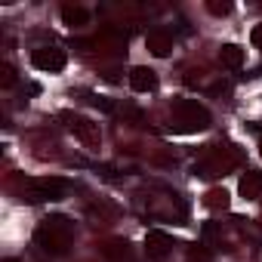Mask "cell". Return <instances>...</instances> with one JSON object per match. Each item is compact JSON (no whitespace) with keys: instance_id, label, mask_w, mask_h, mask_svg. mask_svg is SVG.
Returning a JSON list of instances; mask_svg holds the SVG:
<instances>
[{"instance_id":"30bf717a","label":"cell","mask_w":262,"mask_h":262,"mask_svg":"<svg viewBox=\"0 0 262 262\" xmlns=\"http://www.w3.org/2000/svg\"><path fill=\"white\" fill-rule=\"evenodd\" d=\"M219 65L228 68V71H237V68L244 65V50H241L237 43H225V47L219 50Z\"/></svg>"},{"instance_id":"4fadbf2b","label":"cell","mask_w":262,"mask_h":262,"mask_svg":"<svg viewBox=\"0 0 262 262\" xmlns=\"http://www.w3.org/2000/svg\"><path fill=\"white\" fill-rule=\"evenodd\" d=\"M188 262H213V256H210L207 247H191L188 250Z\"/></svg>"},{"instance_id":"e0dca14e","label":"cell","mask_w":262,"mask_h":262,"mask_svg":"<svg viewBox=\"0 0 262 262\" xmlns=\"http://www.w3.org/2000/svg\"><path fill=\"white\" fill-rule=\"evenodd\" d=\"M259 158H262V139H259Z\"/></svg>"},{"instance_id":"7c38bea8","label":"cell","mask_w":262,"mask_h":262,"mask_svg":"<svg viewBox=\"0 0 262 262\" xmlns=\"http://www.w3.org/2000/svg\"><path fill=\"white\" fill-rule=\"evenodd\" d=\"M204 207L207 210H228V191L225 188H210L204 194Z\"/></svg>"},{"instance_id":"6da1fadb","label":"cell","mask_w":262,"mask_h":262,"mask_svg":"<svg viewBox=\"0 0 262 262\" xmlns=\"http://www.w3.org/2000/svg\"><path fill=\"white\" fill-rule=\"evenodd\" d=\"M34 241H37L40 250H47L53 256H62L74 244V222L62 213H53V216L40 219V225L34 228Z\"/></svg>"},{"instance_id":"8992f818","label":"cell","mask_w":262,"mask_h":262,"mask_svg":"<svg viewBox=\"0 0 262 262\" xmlns=\"http://www.w3.org/2000/svg\"><path fill=\"white\" fill-rule=\"evenodd\" d=\"M145 253H148L151 262H164L173 253V237L167 231H161V228H151L145 234Z\"/></svg>"},{"instance_id":"7a4b0ae2","label":"cell","mask_w":262,"mask_h":262,"mask_svg":"<svg viewBox=\"0 0 262 262\" xmlns=\"http://www.w3.org/2000/svg\"><path fill=\"white\" fill-rule=\"evenodd\" d=\"M213 123L210 111L204 105H198L194 99H176L173 102V129L176 133H201Z\"/></svg>"},{"instance_id":"5bb4252c","label":"cell","mask_w":262,"mask_h":262,"mask_svg":"<svg viewBox=\"0 0 262 262\" xmlns=\"http://www.w3.org/2000/svg\"><path fill=\"white\" fill-rule=\"evenodd\" d=\"M207 10H210L213 16H228V13H231V4H228V0H222V4H219V0H210Z\"/></svg>"},{"instance_id":"5b68a950","label":"cell","mask_w":262,"mask_h":262,"mask_svg":"<svg viewBox=\"0 0 262 262\" xmlns=\"http://www.w3.org/2000/svg\"><path fill=\"white\" fill-rule=\"evenodd\" d=\"M65 62H68L65 50H59V47H37L31 53V65L37 71H47V74H59L65 68Z\"/></svg>"},{"instance_id":"52a82bcc","label":"cell","mask_w":262,"mask_h":262,"mask_svg":"<svg viewBox=\"0 0 262 262\" xmlns=\"http://www.w3.org/2000/svg\"><path fill=\"white\" fill-rule=\"evenodd\" d=\"M129 86H133L136 93H155L158 90V74L145 65H136L133 71H129Z\"/></svg>"},{"instance_id":"2e32d148","label":"cell","mask_w":262,"mask_h":262,"mask_svg":"<svg viewBox=\"0 0 262 262\" xmlns=\"http://www.w3.org/2000/svg\"><path fill=\"white\" fill-rule=\"evenodd\" d=\"M250 43H253L256 50H262V22L253 25V31H250Z\"/></svg>"},{"instance_id":"9a60e30c","label":"cell","mask_w":262,"mask_h":262,"mask_svg":"<svg viewBox=\"0 0 262 262\" xmlns=\"http://www.w3.org/2000/svg\"><path fill=\"white\" fill-rule=\"evenodd\" d=\"M13 83H16L13 65H0V86H13Z\"/></svg>"},{"instance_id":"277c9868","label":"cell","mask_w":262,"mask_h":262,"mask_svg":"<svg viewBox=\"0 0 262 262\" xmlns=\"http://www.w3.org/2000/svg\"><path fill=\"white\" fill-rule=\"evenodd\" d=\"M65 191V179H28L25 182V201L31 204H43V201H56Z\"/></svg>"},{"instance_id":"ac0fdd59","label":"cell","mask_w":262,"mask_h":262,"mask_svg":"<svg viewBox=\"0 0 262 262\" xmlns=\"http://www.w3.org/2000/svg\"><path fill=\"white\" fill-rule=\"evenodd\" d=\"M7 262H13V259H7Z\"/></svg>"},{"instance_id":"8fae6325","label":"cell","mask_w":262,"mask_h":262,"mask_svg":"<svg viewBox=\"0 0 262 262\" xmlns=\"http://www.w3.org/2000/svg\"><path fill=\"white\" fill-rule=\"evenodd\" d=\"M62 22L68 28H77V25H86L90 22V13L83 7H62Z\"/></svg>"},{"instance_id":"ba28073f","label":"cell","mask_w":262,"mask_h":262,"mask_svg":"<svg viewBox=\"0 0 262 262\" xmlns=\"http://www.w3.org/2000/svg\"><path fill=\"white\" fill-rule=\"evenodd\" d=\"M237 194H241L244 201H256V198L262 194V173H259V170H247V173L241 176V182H237Z\"/></svg>"},{"instance_id":"3957f363","label":"cell","mask_w":262,"mask_h":262,"mask_svg":"<svg viewBox=\"0 0 262 262\" xmlns=\"http://www.w3.org/2000/svg\"><path fill=\"white\" fill-rule=\"evenodd\" d=\"M59 117L68 123V129H71V133H74L86 148H99V142H102L99 123H93V120H86V117H80V114H71V111H62Z\"/></svg>"},{"instance_id":"9c48e42d","label":"cell","mask_w":262,"mask_h":262,"mask_svg":"<svg viewBox=\"0 0 262 262\" xmlns=\"http://www.w3.org/2000/svg\"><path fill=\"white\" fill-rule=\"evenodd\" d=\"M145 47H148L151 56L164 59V56H170V50H173V37H170L167 31H151V34L145 37Z\"/></svg>"}]
</instances>
